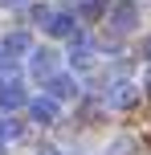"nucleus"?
<instances>
[{"instance_id":"obj_1","label":"nucleus","mask_w":151,"mask_h":155,"mask_svg":"<svg viewBox=\"0 0 151 155\" xmlns=\"http://www.w3.org/2000/svg\"><path fill=\"white\" fill-rule=\"evenodd\" d=\"M29 70H33L37 82L57 78V53H53V49H37V53H33V61H29Z\"/></svg>"},{"instance_id":"obj_2","label":"nucleus","mask_w":151,"mask_h":155,"mask_svg":"<svg viewBox=\"0 0 151 155\" xmlns=\"http://www.w3.org/2000/svg\"><path fill=\"white\" fill-rule=\"evenodd\" d=\"M45 90H49V98H53V102H70V98H78V82H74L70 74L49 78V82H45Z\"/></svg>"},{"instance_id":"obj_3","label":"nucleus","mask_w":151,"mask_h":155,"mask_svg":"<svg viewBox=\"0 0 151 155\" xmlns=\"http://www.w3.org/2000/svg\"><path fill=\"white\" fill-rule=\"evenodd\" d=\"M29 106V94L21 82H0V110H21Z\"/></svg>"},{"instance_id":"obj_4","label":"nucleus","mask_w":151,"mask_h":155,"mask_svg":"<svg viewBox=\"0 0 151 155\" xmlns=\"http://www.w3.org/2000/svg\"><path fill=\"white\" fill-rule=\"evenodd\" d=\"M106 102H110V106H119V110L135 106V102H139V86H135V82H114L110 94H106Z\"/></svg>"},{"instance_id":"obj_5","label":"nucleus","mask_w":151,"mask_h":155,"mask_svg":"<svg viewBox=\"0 0 151 155\" xmlns=\"http://www.w3.org/2000/svg\"><path fill=\"white\" fill-rule=\"evenodd\" d=\"M29 118H33V123H41V127L57 123V102L49 98V94H45V98H33V102H29Z\"/></svg>"},{"instance_id":"obj_6","label":"nucleus","mask_w":151,"mask_h":155,"mask_svg":"<svg viewBox=\"0 0 151 155\" xmlns=\"http://www.w3.org/2000/svg\"><path fill=\"white\" fill-rule=\"evenodd\" d=\"M110 25H114V33H131V29L139 25V16H135L131 4H114V8H110Z\"/></svg>"},{"instance_id":"obj_7","label":"nucleus","mask_w":151,"mask_h":155,"mask_svg":"<svg viewBox=\"0 0 151 155\" xmlns=\"http://www.w3.org/2000/svg\"><path fill=\"white\" fill-rule=\"evenodd\" d=\"M74 12H53V21H49V33L53 37H78V29H74Z\"/></svg>"},{"instance_id":"obj_8","label":"nucleus","mask_w":151,"mask_h":155,"mask_svg":"<svg viewBox=\"0 0 151 155\" xmlns=\"http://www.w3.org/2000/svg\"><path fill=\"white\" fill-rule=\"evenodd\" d=\"M4 53H29V33H8L4 37Z\"/></svg>"},{"instance_id":"obj_9","label":"nucleus","mask_w":151,"mask_h":155,"mask_svg":"<svg viewBox=\"0 0 151 155\" xmlns=\"http://www.w3.org/2000/svg\"><path fill=\"white\" fill-rule=\"evenodd\" d=\"M25 135V127L16 123V118H0V143H8V139H21Z\"/></svg>"},{"instance_id":"obj_10","label":"nucleus","mask_w":151,"mask_h":155,"mask_svg":"<svg viewBox=\"0 0 151 155\" xmlns=\"http://www.w3.org/2000/svg\"><path fill=\"white\" fill-rule=\"evenodd\" d=\"M102 8H106V0H90V4H82V16H86V21H98Z\"/></svg>"},{"instance_id":"obj_11","label":"nucleus","mask_w":151,"mask_h":155,"mask_svg":"<svg viewBox=\"0 0 151 155\" xmlns=\"http://www.w3.org/2000/svg\"><path fill=\"white\" fill-rule=\"evenodd\" d=\"M123 151H131V139H119V143H114V147L106 151V155H123Z\"/></svg>"},{"instance_id":"obj_12","label":"nucleus","mask_w":151,"mask_h":155,"mask_svg":"<svg viewBox=\"0 0 151 155\" xmlns=\"http://www.w3.org/2000/svg\"><path fill=\"white\" fill-rule=\"evenodd\" d=\"M143 57H147V61H151V37L143 41Z\"/></svg>"},{"instance_id":"obj_13","label":"nucleus","mask_w":151,"mask_h":155,"mask_svg":"<svg viewBox=\"0 0 151 155\" xmlns=\"http://www.w3.org/2000/svg\"><path fill=\"white\" fill-rule=\"evenodd\" d=\"M41 155H61V151H57V147H41Z\"/></svg>"},{"instance_id":"obj_14","label":"nucleus","mask_w":151,"mask_h":155,"mask_svg":"<svg viewBox=\"0 0 151 155\" xmlns=\"http://www.w3.org/2000/svg\"><path fill=\"white\" fill-rule=\"evenodd\" d=\"M0 4H8V8H12V4H25V0H0Z\"/></svg>"},{"instance_id":"obj_15","label":"nucleus","mask_w":151,"mask_h":155,"mask_svg":"<svg viewBox=\"0 0 151 155\" xmlns=\"http://www.w3.org/2000/svg\"><path fill=\"white\" fill-rule=\"evenodd\" d=\"M147 86H151V70H147Z\"/></svg>"}]
</instances>
